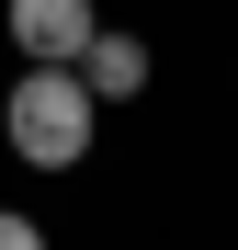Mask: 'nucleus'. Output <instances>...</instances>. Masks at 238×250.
<instances>
[{
  "label": "nucleus",
  "mask_w": 238,
  "mask_h": 250,
  "mask_svg": "<svg viewBox=\"0 0 238 250\" xmlns=\"http://www.w3.org/2000/svg\"><path fill=\"white\" fill-rule=\"evenodd\" d=\"M0 250H46V228H34L23 205H0Z\"/></svg>",
  "instance_id": "20e7f679"
},
{
  "label": "nucleus",
  "mask_w": 238,
  "mask_h": 250,
  "mask_svg": "<svg viewBox=\"0 0 238 250\" xmlns=\"http://www.w3.org/2000/svg\"><path fill=\"white\" fill-rule=\"evenodd\" d=\"M91 0H0V34H12V46L34 57V68H68L79 46H91Z\"/></svg>",
  "instance_id": "f03ea898"
},
{
  "label": "nucleus",
  "mask_w": 238,
  "mask_h": 250,
  "mask_svg": "<svg viewBox=\"0 0 238 250\" xmlns=\"http://www.w3.org/2000/svg\"><path fill=\"white\" fill-rule=\"evenodd\" d=\"M68 68H79V91H91V103H136L147 80H159L147 34H125V23H91V46H79Z\"/></svg>",
  "instance_id": "7ed1b4c3"
},
{
  "label": "nucleus",
  "mask_w": 238,
  "mask_h": 250,
  "mask_svg": "<svg viewBox=\"0 0 238 250\" xmlns=\"http://www.w3.org/2000/svg\"><path fill=\"white\" fill-rule=\"evenodd\" d=\"M102 137V103L79 91V68H12V91H0V148L23 159V171H79Z\"/></svg>",
  "instance_id": "f257e3e1"
}]
</instances>
